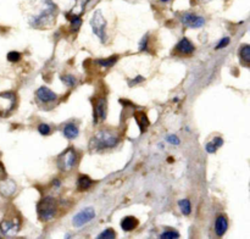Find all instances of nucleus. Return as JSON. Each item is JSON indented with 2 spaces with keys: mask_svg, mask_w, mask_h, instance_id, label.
I'll use <instances>...</instances> for the list:
<instances>
[{
  "mask_svg": "<svg viewBox=\"0 0 250 239\" xmlns=\"http://www.w3.org/2000/svg\"><path fill=\"white\" fill-rule=\"evenodd\" d=\"M56 17V5L53 0H39L34 11L28 15V22L34 28H48L54 23Z\"/></svg>",
  "mask_w": 250,
  "mask_h": 239,
  "instance_id": "1",
  "label": "nucleus"
},
{
  "mask_svg": "<svg viewBox=\"0 0 250 239\" xmlns=\"http://www.w3.org/2000/svg\"><path fill=\"white\" fill-rule=\"evenodd\" d=\"M119 143L120 137L117 136L116 132H112L110 129H102L90 138L89 149L93 151H103L116 148Z\"/></svg>",
  "mask_w": 250,
  "mask_h": 239,
  "instance_id": "2",
  "label": "nucleus"
},
{
  "mask_svg": "<svg viewBox=\"0 0 250 239\" xmlns=\"http://www.w3.org/2000/svg\"><path fill=\"white\" fill-rule=\"evenodd\" d=\"M38 217L42 221H50L56 214V200L53 197H45L37 205Z\"/></svg>",
  "mask_w": 250,
  "mask_h": 239,
  "instance_id": "3",
  "label": "nucleus"
},
{
  "mask_svg": "<svg viewBox=\"0 0 250 239\" xmlns=\"http://www.w3.org/2000/svg\"><path fill=\"white\" fill-rule=\"evenodd\" d=\"M90 26H92L93 33L100 39L102 43H106V21H105L104 16H103L102 11H95L94 15L90 20Z\"/></svg>",
  "mask_w": 250,
  "mask_h": 239,
  "instance_id": "4",
  "label": "nucleus"
},
{
  "mask_svg": "<svg viewBox=\"0 0 250 239\" xmlns=\"http://www.w3.org/2000/svg\"><path fill=\"white\" fill-rule=\"evenodd\" d=\"M76 162H77V154L73 148H68L67 150L61 153L58 158V167L62 172H68L72 170Z\"/></svg>",
  "mask_w": 250,
  "mask_h": 239,
  "instance_id": "5",
  "label": "nucleus"
},
{
  "mask_svg": "<svg viewBox=\"0 0 250 239\" xmlns=\"http://www.w3.org/2000/svg\"><path fill=\"white\" fill-rule=\"evenodd\" d=\"M16 95L12 92H5L0 94V115L5 116L15 109Z\"/></svg>",
  "mask_w": 250,
  "mask_h": 239,
  "instance_id": "6",
  "label": "nucleus"
},
{
  "mask_svg": "<svg viewBox=\"0 0 250 239\" xmlns=\"http://www.w3.org/2000/svg\"><path fill=\"white\" fill-rule=\"evenodd\" d=\"M94 217H95V210L93 209V207H85V209L81 210L77 215L73 216L72 224L75 227H77V228H80V227L84 226V224H87L88 222L92 221Z\"/></svg>",
  "mask_w": 250,
  "mask_h": 239,
  "instance_id": "7",
  "label": "nucleus"
},
{
  "mask_svg": "<svg viewBox=\"0 0 250 239\" xmlns=\"http://www.w3.org/2000/svg\"><path fill=\"white\" fill-rule=\"evenodd\" d=\"M107 102L105 98H99L94 104V111H93V123L98 124L106 119Z\"/></svg>",
  "mask_w": 250,
  "mask_h": 239,
  "instance_id": "8",
  "label": "nucleus"
},
{
  "mask_svg": "<svg viewBox=\"0 0 250 239\" xmlns=\"http://www.w3.org/2000/svg\"><path fill=\"white\" fill-rule=\"evenodd\" d=\"M20 224H21V222L17 217H14L12 219H4L0 223V232L5 236H14L19 232Z\"/></svg>",
  "mask_w": 250,
  "mask_h": 239,
  "instance_id": "9",
  "label": "nucleus"
},
{
  "mask_svg": "<svg viewBox=\"0 0 250 239\" xmlns=\"http://www.w3.org/2000/svg\"><path fill=\"white\" fill-rule=\"evenodd\" d=\"M181 21L185 26L190 27V28H199L205 24L204 17L195 14H183L181 17Z\"/></svg>",
  "mask_w": 250,
  "mask_h": 239,
  "instance_id": "10",
  "label": "nucleus"
},
{
  "mask_svg": "<svg viewBox=\"0 0 250 239\" xmlns=\"http://www.w3.org/2000/svg\"><path fill=\"white\" fill-rule=\"evenodd\" d=\"M36 95L42 102H51V101H55V100L58 99V95H56L54 92H51V90L46 87L38 88L36 92Z\"/></svg>",
  "mask_w": 250,
  "mask_h": 239,
  "instance_id": "11",
  "label": "nucleus"
},
{
  "mask_svg": "<svg viewBox=\"0 0 250 239\" xmlns=\"http://www.w3.org/2000/svg\"><path fill=\"white\" fill-rule=\"evenodd\" d=\"M229 228V219L224 215L217 216L216 221H215V233L217 237H222L227 232Z\"/></svg>",
  "mask_w": 250,
  "mask_h": 239,
  "instance_id": "12",
  "label": "nucleus"
},
{
  "mask_svg": "<svg viewBox=\"0 0 250 239\" xmlns=\"http://www.w3.org/2000/svg\"><path fill=\"white\" fill-rule=\"evenodd\" d=\"M176 50L178 53L183 54V55H189V54H192L194 51V45H193V43L189 39L183 38L182 40L178 41L177 46H176Z\"/></svg>",
  "mask_w": 250,
  "mask_h": 239,
  "instance_id": "13",
  "label": "nucleus"
},
{
  "mask_svg": "<svg viewBox=\"0 0 250 239\" xmlns=\"http://www.w3.org/2000/svg\"><path fill=\"white\" fill-rule=\"evenodd\" d=\"M62 133L67 139H75V138H77L78 134H80V131H78L77 124H75L71 122V123L65 124V127H63V129H62Z\"/></svg>",
  "mask_w": 250,
  "mask_h": 239,
  "instance_id": "14",
  "label": "nucleus"
},
{
  "mask_svg": "<svg viewBox=\"0 0 250 239\" xmlns=\"http://www.w3.org/2000/svg\"><path fill=\"white\" fill-rule=\"evenodd\" d=\"M16 192V184H15L14 180L6 179L5 182H2V184L0 185V193L5 197H10L14 193Z\"/></svg>",
  "mask_w": 250,
  "mask_h": 239,
  "instance_id": "15",
  "label": "nucleus"
},
{
  "mask_svg": "<svg viewBox=\"0 0 250 239\" xmlns=\"http://www.w3.org/2000/svg\"><path fill=\"white\" fill-rule=\"evenodd\" d=\"M138 226V219L133 216H127L125 217L124 219L121 221V227L124 231L129 232V231H133L136 227Z\"/></svg>",
  "mask_w": 250,
  "mask_h": 239,
  "instance_id": "16",
  "label": "nucleus"
},
{
  "mask_svg": "<svg viewBox=\"0 0 250 239\" xmlns=\"http://www.w3.org/2000/svg\"><path fill=\"white\" fill-rule=\"evenodd\" d=\"M93 185V180L90 179L88 176L85 175H82L78 177V180H77V188L80 190H88L90 187Z\"/></svg>",
  "mask_w": 250,
  "mask_h": 239,
  "instance_id": "17",
  "label": "nucleus"
},
{
  "mask_svg": "<svg viewBox=\"0 0 250 239\" xmlns=\"http://www.w3.org/2000/svg\"><path fill=\"white\" fill-rule=\"evenodd\" d=\"M239 58H241V60L243 61V62L246 63L247 66L249 65V61H250V46L248 45V44H246V45H243L241 49H239Z\"/></svg>",
  "mask_w": 250,
  "mask_h": 239,
  "instance_id": "18",
  "label": "nucleus"
},
{
  "mask_svg": "<svg viewBox=\"0 0 250 239\" xmlns=\"http://www.w3.org/2000/svg\"><path fill=\"white\" fill-rule=\"evenodd\" d=\"M178 206H180L181 212H182L183 215H186V216H188V215L192 212V205H190L189 199L180 200V201H178Z\"/></svg>",
  "mask_w": 250,
  "mask_h": 239,
  "instance_id": "19",
  "label": "nucleus"
},
{
  "mask_svg": "<svg viewBox=\"0 0 250 239\" xmlns=\"http://www.w3.org/2000/svg\"><path fill=\"white\" fill-rule=\"evenodd\" d=\"M137 121H138V124L139 127H141L142 132H146V129L148 128L149 126V120L148 117H146V115L144 114V112H139L138 115L136 116Z\"/></svg>",
  "mask_w": 250,
  "mask_h": 239,
  "instance_id": "20",
  "label": "nucleus"
},
{
  "mask_svg": "<svg viewBox=\"0 0 250 239\" xmlns=\"http://www.w3.org/2000/svg\"><path fill=\"white\" fill-rule=\"evenodd\" d=\"M68 19H70L71 28H72V31L73 32L78 31V28H80L81 24H82V20H81L80 15L72 14V16H70V15H68Z\"/></svg>",
  "mask_w": 250,
  "mask_h": 239,
  "instance_id": "21",
  "label": "nucleus"
},
{
  "mask_svg": "<svg viewBox=\"0 0 250 239\" xmlns=\"http://www.w3.org/2000/svg\"><path fill=\"white\" fill-rule=\"evenodd\" d=\"M117 62V56H111L109 59H102V60H98V65L103 66V67H111L115 63Z\"/></svg>",
  "mask_w": 250,
  "mask_h": 239,
  "instance_id": "22",
  "label": "nucleus"
},
{
  "mask_svg": "<svg viewBox=\"0 0 250 239\" xmlns=\"http://www.w3.org/2000/svg\"><path fill=\"white\" fill-rule=\"evenodd\" d=\"M61 80H62V83L65 85H67V87H75L76 83H77V80H76L75 77H73L72 75H65V76H61Z\"/></svg>",
  "mask_w": 250,
  "mask_h": 239,
  "instance_id": "23",
  "label": "nucleus"
},
{
  "mask_svg": "<svg viewBox=\"0 0 250 239\" xmlns=\"http://www.w3.org/2000/svg\"><path fill=\"white\" fill-rule=\"evenodd\" d=\"M115 237H116V233H115L114 229L107 228V229H105L104 232H102V233L98 236V238L99 239H114Z\"/></svg>",
  "mask_w": 250,
  "mask_h": 239,
  "instance_id": "24",
  "label": "nucleus"
},
{
  "mask_svg": "<svg viewBox=\"0 0 250 239\" xmlns=\"http://www.w3.org/2000/svg\"><path fill=\"white\" fill-rule=\"evenodd\" d=\"M160 238H164V239H172V238H180V233H178L177 231H171V229H168V231H165L164 233L160 234Z\"/></svg>",
  "mask_w": 250,
  "mask_h": 239,
  "instance_id": "25",
  "label": "nucleus"
},
{
  "mask_svg": "<svg viewBox=\"0 0 250 239\" xmlns=\"http://www.w3.org/2000/svg\"><path fill=\"white\" fill-rule=\"evenodd\" d=\"M38 132L42 134V136H48V134H50L51 128H50V126H49V124L41 123L38 126Z\"/></svg>",
  "mask_w": 250,
  "mask_h": 239,
  "instance_id": "26",
  "label": "nucleus"
},
{
  "mask_svg": "<svg viewBox=\"0 0 250 239\" xmlns=\"http://www.w3.org/2000/svg\"><path fill=\"white\" fill-rule=\"evenodd\" d=\"M20 59H21V54L19 51H10L7 54V60L10 62H17V61H20Z\"/></svg>",
  "mask_w": 250,
  "mask_h": 239,
  "instance_id": "27",
  "label": "nucleus"
},
{
  "mask_svg": "<svg viewBox=\"0 0 250 239\" xmlns=\"http://www.w3.org/2000/svg\"><path fill=\"white\" fill-rule=\"evenodd\" d=\"M167 141L170 144H173V145H178V144L181 143L180 141V138H178L177 136H175V134H170V136H167Z\"/></svg>",
  "mask_w": 250,
  "mask_h": 239,
  "instance_id": "28",
  "label": "nucleus"
},
{
  "mask_svg": "<svg viewBox=\"0 0 250 239\" xmlns=\"http://www.w3.org/2000/svg\"><path fill=\"white\" fill-rule=\"evenodd\" d=\"M229 41H231V39H229V37H225L224 39H221V40L219 41V44H217V45H216V49H217V50H219V49L225 48V46L229 45Z\"/></svg>",
  "mask_w": 250,
  "mask_h": 239,
  "instance_id": "29",
  "label": "nucleus"
},
{
  "mask_svg": "<svg viewBox=\"0 0 250 239\" xmlns=\"http://www.w3.org/2000/svg\"><path fill=\"white\" fill-rule=\"evenodd\" d=\"M146 45H148V36H144V38L142 39L141 43H139V50L146 51V50H148Z\"/></svg>",
  "mask_w": 250,
  "mask_h": 239,
  "instance_id": "30",
  "label": "nucleus"
},
{
  "mask_svg": "<svg viewBox=\"0 0 250 239\" xmlns=\"http://www.w3.org/2000/svg\"><path fill=\"white\" fill-rule=\"evenodd\" d=\"M205 148H207V151H208V153H209V154L216 153V150H217V149H219V148H216V145H215V144L212 143V141H210V143H208Z\"/></svg>",
  "mask_w": 250,
  "mask_h": 239,
  "instance_id": "31",
  "label": "nucleus"
},
{
  "mask_svg": "<svg viewBox=\"0 0 250 239\" xmlns=\"http://www.w3.org/2000/svg\"><path fill=\"white\" fill-rule=\"evenodd\" d=\"M144 80V78L142 77V76H137V78H134V80H129L128 82V84L131 85H136V84H138V83H141V82H143Z\"/></svg>",
  "mask_w": 250,
  "mask_h": 239,
  "instance_id": "32",
  "label": "nucleus"
},
{
  "mask_svg": "<svg viewBox=\"0 0 250 239\" xmlns=\"http://www.w3.org/2000/svg\"><path fill=\"white\" fill-rule=\"evenodd\" d=\"M211 141L216 145V148H220V146H222V144H224V139H222L221 137H216V138H214V140Z\"/></svg>",
  "mask_w": 250,
  "mask_h": 239,
  "instance_id": "33",
  "label": "nucleus"
},
{
  "mask_svg": "<svg viewBox=\"0 0 250 239\" xmlns=\"http://www.w3.org/2000/svg\"><path fill=\"white\" fill-rule=\"evenodd\" d=\"M54 185H56V187H60V182H59L58 179L54 180Z\"/></svg>",
  "mask_w": 250,
  "mask_h": 239,
  "instance_id": "34",
  "label": "nucleus"
},
{
  "mask_svg": "<svg viewBox=\"0 0 250 239\" xmlns=\"http://www.w3.org/2000/svg\"><path fill=\"white\" fill-rule=\"evenodd\" d=\"M160 1H163V2H168V1H170V0H160Z\"/></svg>",
  "mask_w": 250,
  "mask_h": 239,
  "instance_id": "35",
  "label": "nucleus"
}]
</instances>
